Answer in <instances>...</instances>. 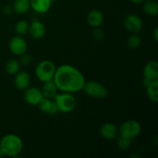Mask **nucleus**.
<instances>
[{"label": "nucleus", "instance_id": "obj_5", "mask_svg": "<svg viewBox=\"0 0 158 158\" xmlns=\"http://www.w3.org/2000/svg\"><path fill=\"white\" fill-rule=\"evenodd\" d=\"M83 90L86 95L93 98L104 99L109 95L107 88L104 85L97 81L86 82Z\"/></svg>", "mask_w": 158, "mask_h": 158}, {"label": "nucleus", "instance_id": "obj_2", "mask_svg": "<svg viewBox=\"0 0 158 158\" xmlns=\"http://www.w3.org/2000/svg\"><path fill=\"white\" fill-rule=\"evenodd\" d=\"M0 148L3 156L17 157L23 149V140L16 134H6L0 140Z\"/></svg>", "mask_w": 158, "mask_h": 158}, {"label": "nucleus", "instance_id": "obj_15", "mask_svg": "<svg viewBox=\"0 0 158 158\" xmlns=\"http://www.w3.org/2000/svg\"><path fill=\"white\" fill-rule=\"evenodd\" d=\"M103 15L101 11L93 9L87 15V23L91 27L98 28L103 24Z\"/></svg>", "mask_w": 158, "mask_h": 158}, {"label": "nucleus", "instance_id": "obj_12", "mask_svg": "<svg viewBox=\"0 0 158 158\" xmlns=\"http://www.w3.org/2000/svg\"><path fill=\"white\" fill-rule=\"evenodd\" d=\"M100 135L106 140H113L119 134V129L112 123H105L100 128Z\"/></svg>", "mask_w": 158, "mask_h": 158}, {"label": "nucleus", "instance_id": "obj_7", "mask_svg": "<svg viewBox=\"0 0 158 158\" xmlns=\"http://www.w3.org/2000/svg\"><path fill=\"white\" fill-rule=\"evenodd\" d=\"M123 26L131 33H139L143 29V22L137 15L131 14L124 19Z\"/></svg>", "mask_w": 158, "mask_h": 158}, {"label": "nucleus", "instance_id": "obj_21", "mask_svg": "<svg viewBox=\"0 0 158 158\" xmlns=\"http://www.w3.org/2000/svg\"><path fill=\"white\" fill-rule=\"evenodd\" d=\"M20 64L19 61L16 60H11L6 63V73L9 75L15 76V74L20 71Z\"/></svg>", "mask_w": 158, "mask_h": 158}, {"label": "nucleus", "instance_id": "obj_24", "mask_svg": "<svg viewBox=\"0 0 158 158\" xmlns=\"http://www.w3.org/2000/svg\"><path fill=\"white\" fill-rule=\"evenodd\" d=\"M131 143H132V140L120 136V138L117 140V146L120 150L125 151V150H127L128 148H130Z\"/></svg>", "mask_w": 158, "mask_h": 158}, {"label": "nucleus", "instance_id": "obj_1", "mask_svg": "<svg viewBox=\"0 0 158 158\" xmlns=\"http://www.w3.org/2000/svg\"><path fill=\"white\" fill-rule=\"evenodd\" d=\"M52 81L59 90L69 94L83 90L86 83L83 73L78 69L69 64L61 65L56 69Z\"/></svg>", "mask_w": 158, "mask_h": 158}, {"label": "nucleus", "instance_id": "obj_19", "mask_svg": "<svg viewBox=\"0 0 158 158\" xmlns=\"http://www.w3.org/2000/svg\"><path fill=\"white\" fill-rule=\"evenodd\" d=\"M12 8L13 11L20 15L26 13L30 9V0H15Z\"/></svg>", "mask_w": 158, "mask_h": 158}, {"label": "nucleus", "instance_id": "obj_25", "mask_svg": "<svg viewBox=\"0 0 158 158\" xmlns=\"http://www.w3.org/2000/svg\"><path fill=\"white\" fill-rule=\"evenodd\" d=\"M21 58H20V64L23 65V66H27V65L30 64L32 63V58L29 54H26L24 53L23 54L22 56H20Z\"/></svg>", "mask_w": 158, "mask_h": 158}, {"label": "nucleus", "instance_id": "obj_26", "mask_svg": "<svg viewBox=\"0 0 158 158\" xmlns=\"http://www.w3.org/2000/svg\"><path fill=\"white\" fill-rule=\"evenodd\" d=\"M94 37L97 40H100L103 38V35H104V32L101 29H100V27L95 28L94 31Z\"/></svg>", "mask_w": 158, "mask_h": 158}, {"label": "nucleus", "instance_id": "obj_11", "mask_svg": "<svg viewBox=\"0 0 158 158\" xmlns=\"http://www.w3.org/2000/svg\"><path fill=\"white\" fill-rule=\"evenodd\" d=\"M38 106L42 112L45 113L48 115H55L59 112L57 105L53 99H47L43 97Z\"/></svg>", "mask_w": 158, "mask_h": 158}, {"label": "nucleus", "instance_id": "obj_6", "mask_svg": "<svg viewBox=\"0 0 158 158\" xmlns=\"http://www.w3.org/2000/svg\"><path fill=\"white\" fill-rule=\"evenodd\" d=\"M140 132H141V126L140 123L134 120H127L122 123L119 128L120 136L131 140H133L140 135Z\"/></svg>", "mask_w": 158, "mask_h": 158}, {"label": "nucleus", "instance_id": "obj_28", "mask_svg": "<svg viewBox=\"0 0 158 158\" xmlns=\"http://www.w3.org/2000/svg\"><path fill=\"white\" fill-rule=\"evenodd\" d=\"M153 36H154V41L157 42V40H158V27L157 26H156V27L154 28V32H153Z\"/></svg>", "mask_w": 158, "mask_h": 158}, {"label": "nucleus", "instance_id": "obj_8", "mask_svg": "<svg viewBox=\"0 0 158 158\" xmlns=\"http://www.w3.org/2000/svg\"><path fill=\"white\" fill-rule=\"evenodd\" d=\"M11 52L16 56H22L27 51V43L22 35H15L12 37L9 43Z\"/></svg>", "mask_w": 158, "mask_h": 158}, {"label": "nucleus", "instance_id": "obj_9", "mask_svg": "<svg viewBox=\"0 0 158 158\" xmlns=\"http://www.w3.org/2000/svg\"><path fill=\"white\" fill-rule=\"evenodd\" d=\"M24 99L27 103L32 106H38L43 99L42 90L37 87H28L25 89Z\"/></svg>", "mask_w": 158, "mask_h": 158}, {"label": "nucleus", "instance_id": "obj_14", "mask_svg": "<svg viewBox=\"0 0 158 158\" xmlns=\"http://www.w3.org/2000/svg\"><path fill=\"white\" fill-rule=\"evenodd\" d=\"M143 77L149 80H158V63L157 61H150L143 67Z\"/></svg>", "mask_w": 158, "mask_h": 158}, {"label": "nucleus", "instance_id": "obj_13", "mask_svg": "<svg viewBox=\"0 0 158 158\" xmlns=\"http://www.w3.org/2000/svg\"><path fill=\"white\" fill-rule=\"evenodd\" d=\"M29 32L31 36L35 40H40L44 36L46 33V27L42 22L39 20H33L29 25Z\"/></svg>", "mask_w": 158, "mask_h": 158}, {"label": "nucleus", "instance_id": "obj_27", "mask_svg": "<svg viewBox=\"0 0 158 158\" xmlns=\"http://www.w3.org/2000/svg\"><path fill=\"white\" fill-rule=\"evenodd\" d=\"M2 12H3V13L6 15H11V14H12V12H13V8H12V6L7 5V6H5L4 7H3Z\"/></svg>", "mask_w": 158, "mask_h": 158}, {"label": "nucleus", "instance_id": "obj_4", "mask_svg": "<svg viewBox=\"0 0 158 158\" xmlns=\"http://www.w3.org/2000/svg\"><path fill=\"white\" fill-rule=\"evenodd\" d=\"M53 100L56 103L59 111L64 114L72 112L77 106L75 97L69 93L57 94Z\"/></svg>", "mask_w": 158, "mask_h": 158}, {"label": "nucleus", "instance_id": "obj_18", "mask_svg": "<svg viewBox=\"0 0 158 158\" xmlns=\"http://www.w3.org/2000/svg\"><path fill=\"white\" fill-rule=\"evenodd\" d=\"M143 12L150 16H156L158 14V4L154 0H145L143 2Z\"/></svg>", "mask_w": 158, "mask_h": 158}, {"label": "nucleus", "instance_id": "obj_10", "mask_svg": "<svg viewBox=\"0 0 158 158\" xmlns=\"http://www.w3.org/2000/svg\"><path fill=\"white\" fill-rule=\"evenodd\" d=\"M30 76L26 71H19L15 75L14 84L19 90H25L30 85Z\"/></svg>", "mask_w": 158, "mask_h": 158}, {"label": "nucleus", "instance_id": "obj_16", "mask_svg": "<svg viewBox=\"0 0 158 158\" xmlns=\"http://www.w3.org/2000/svg\"><path fill=\"white\" fill-rule=\"evenodd\" d=\"M51 4L50 0H30V8L40 14L47 12L50 9Z\"/></svg>", "mask_w": 158, "mask_h": 158}, {"label": "nucleus", "instance_id": "obj_22", "mask_svg": "<svg viewBox=\"0 0 158 158\" xmlns=\"http://www.w3.org/2000/svg\"><path fill=\"white\" fill-rule=\"evenodd\" d=\"M29 24L26 20H20L16 23L15 26V31L19 35H26L29 32Z\"/></svg>", "mask_w": 158, "mask_h": 158}, {"label": "nucleus", "instance_id": "obj_17", "mask_svg": "<svg viewBox=\"0 0 158 158\" xmlns=\"http://www.w3.org/2000/svg\"><path fill=\"white\" fill-rule=\"evenodd\" d=\"M43 89H41L42 93L44 98L47 99H54L57 94H58V88L56 86L55 83L53 81H49L43 83Z\"/></svg>", "mask_w": 158, "mask_h": 158}, {"label": "nucleus", "instance_id": "obj_20", "mask_svg": "<svg viewBox=\"0 0 158 158\" xmlns=\"http://www.w3.org/2000/svg\"><path fill=\"white\" fill-rule=\"evenodd\" d=\"M148 97L151 101L157 103L158 101V80H154L146 86Z\"/></svg>", "mask_w": 158, "mask_h": 158}, {"label": "nucleus", "instance_id": "obj_31", "mask_svg": "<svg viewBox=\"0 0 158 158\" xmlns=\"http://www.w3.org/2000/svg\"><path fill=\"white\" fill-rule=\"evenodd\" d=\"M51 2H55V0H50Z\"/></svg>", "mask_w": 158, "mask_h": 158}, {"label": "nucleus", "instance_id": "obj_30", "mask_svg": "<svg viewBox=\"0 0 158 158\" xmlns=\"http://www.w3.org/2000/svg\"><path fill=\"white\" fill-rule=\"evenodd\" d=\"M2 156H3V154H2V152L1 148H0V157H2Z\"/></svg>", "mask_w": 158, "mask_h": 158}, {"label": "nucleus", "instance_id": "obj_23", "mask_svg": "<svg viewBox=\"0 0 158 158\" xmlns=\"http://www.w3.org/2000/svg\"><path fill=\"white\" fill-rule=\"evenodd\" d=\"M141 43V38L138 33H132L127 40V45L131 49H135L140 46Z\"/></svg>", "mask_w": 158, "mask_h": 158}, {"label": "nucleus", "instance_id": "obj_29", "mask_svg": "<svg viewBox=\"0 0 158 158\" xmlns=\"http://www.w3.org/2000/svg\"><path fill=\"white\" fill-rule=\"evenodd\" d=\"M130 1L134 3V4H141L145 0H130Z\"/></svg>", "mask_w": 158, "mask_h": 158}, {"label": "nucleus", "instance_id": "obj_3", "mask_svg": "<svg viewBox=\"0 0 158 158\" xmlns=\"http://www.w3.org/2000/svg\"><path fill=\"white\" fill-rule=\"evenodd\" d=\"M55 63L49 60L40 62L35 67V76L40 81L43 83L52 81L56 72Z\"/></svg>", "mask_w": 158, "mask_h": 158}]
</instances>
